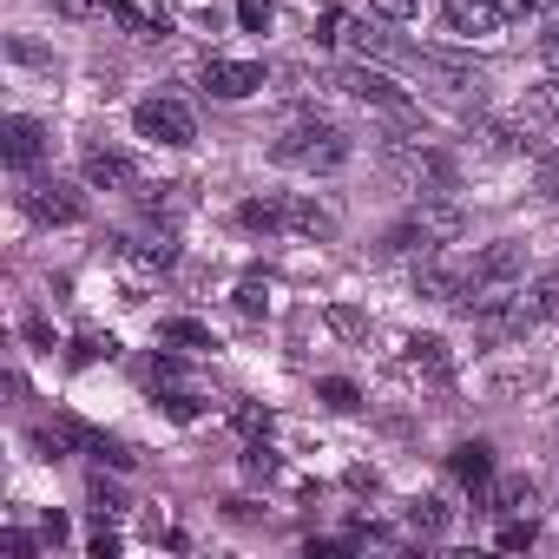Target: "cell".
Returning a JSON list of instances; mask_svg holds the SVG:
<instances>
[{
	"label": "cell",
	"mask_w": 559,
	"mask_h": 559,
	"mask_svg": "<svg viewBox=\"0 0 559 559\" xmlns=\"http://www.w3.org/2000/svg\"><path fill=\"white\" fill-rule=\"evenodd\" d=\"M270 158L290 165V171H336V165H349V132H336L323 119H304L270 145Z\"/></svg>",
	"instance_id": "6da1fadb"
},
{
	"label": "cell",
	"mask_w": 559,
	"mask_h": 559,
	"mask_svg": "<svg viewBox=\"0 0 559 559\" xmlns=\"http://www.w3.org/2000/svg\"><path fill=\"white\" fill-rule=\"evenodd\" d=\"M520 270H526V250L513 243V237H500V243H487L467 270H461V310L474 317L480 304H493L500 290H513L520 284Z\"/></svg>",
	"instance_id": "7a4b0ae2"
},
{
	"label": "cell",
	"mask_w": 559,
	"mask_h": 559,
	"mask_svg": "<svg viewBox=\"0 0 559 559\" xmlns=\"http://www.w3.org/2000/svg\"><path fill=\"white\" fill-rule=\"evenodd\" d=\"M21 204H27V217L34 224H80L86 217V198H80V185H67V178H21Z\"/></svg>",
	"instance_id": "3957f363"
},
{
	"label": "cell",
	"mask_w": 559,
	"mask_h": 559,
	"mask_svg": "<svg viewBox=\"0 0 559 559\" xmlns=\"http://www.w3.org/2000/svg\"><path fill=\"white\" fill-rule=\"evenodd\" d=\"M132 126H139V139L171 145V152H185V145L198 139V119H191V106H185V99H139Z\"/></svg>",
	"instance_id": "277c9868"
},
{
	"label": "cell",
	"mask_w": 559,
	"mask_h": 559,
	"mask_svg": "<svg viewBox=\"0 0 559 559\" xmlns=\"http://www.w3.org/2000/svg\"><path fill=\"white\" fill-rule=\"evenodd\" d=\"M330 86H343L349 99H362V106H382V112H415V99L389 80V73H376V67H343Z\"/></svg>",
	"instance_id": "5b68a950"
},
{
	"label": "cell",
	"mask_w": 559,
	"mask_h": 559,
	"mask_svg": "<svg viewBox=\"0 0 559 559\" xmlns=\"http://www.w3.org/2000/svg\"><path fill=\"white\" fill-rule=\"evenodd\" d=\"M270 86V73L257 67V60H211L204 67V93L211 99H250V93H263Z\"/></svg>",
	"instance_id": "8992f818"
},
{
	"label": "cell",
	"mask_w": 559,
	"mask_h": 559,
	"mask_svg": "<svg viewBox=\"0 0 559 559\" xmlns=\"http://www.w3.org/2000/svg\"><path fill=\"white\" fill-rule=\"evenodd\" d=\"M441 21L461 40H487V34H500L507 8H500V0H441Z\"/></svg>",
	"instance_id": "52a82bcc"
},
{
	"label": "cell",
	"mask_w": 559,
	"mask_h": 559,
	"mask_svg": "<svg viewBox=\"0 0 559 559\" xmlns=\"http://www.w3.org/2000/svg\"><path fill=\"white\" fill-rule=\"evenodd\" d=\"M402 53H408L421 73H435L448 93H480V86H487V80H480V67H467V60H454V53H435V47H428V53H421V47H402Z\"/></svg>",
	"instance_id": "ba28073f"
},
{
	"label": "cell",
	"mask_w": 559,
	"mask_h": 559,
	"mask_svg": "<svg viewBox=\"0 0 559 559\" xmlns=\"http://www.w3.org/2000/svg\"><path fill=\"white\" fill-rule=\"evenodd\" d=\"M0 139H8V165H14V171H34L40 152H47L40 119H8V126H0Z\"/></svg>",
	"instance_id": "9c48e42d"
},
{
	"label": "cell",
	"mask_w": 559,
	"mask_h": 559,
	"mask_svg": "<svg viewBox=\"0 0 559 559\" xmlns=\"http://www.w3.org/2000/svg\"><path fill=\"white\" fill-rule=\"evenodd\" d=\"M86 185L93 191H119V185H132V158L126 152H112V145H86Z\"/></svg>",
	"instance_id": "30bf717a"
},
{
	"label": "cell",
	"mask_w": 559,
	"mask_h": 559,
	"mask_svg": "<svg viewBox=\"0 0 559 559\" xmlns=\"http://www.w3.org/2000/svg\"><path fill=\"white\" fill-rule=\"evenodd\" d=\"M487 507H493V513H507V520H533V513H539V487H533L526 474H507V480H493Z\"/></svg>",
	"instance_id": "8fae6325"
},
{
	"label": "cell",
	"mask_w": 559,
	"mask_h": 559,
	"mask_svg": "<svg viewBox=\"0 0 559 559\" xmlns=\"http://www.w3.org/2000/svg\"><path fill=\"white\" fill-rule=\"evenodd\" d=\"M284 230H304V237H336V217H330L317 198H284Z\"/></svg>",
	"instance_id": "7c38bea8"
},
{
	"label": "cell",
	"mask_w": 559,
	"mask_h": 559,
	"mask_svg": "<svg viewBox=\"0 0 559 559\" xmlns=\"http://www.w3.org/2000/svg\"><path fill=\"white\" fill-rule=\"evenodd\" d=\"M126 257H132V263H145V270H171V263H178V237H171V230L126 237Z\"/></svg>",
	"instance_id": "4fadbf2b"
},
{
	"label": "cell",
	"mask_w": 559,
	"mask_h": 559,
	"mask_svg": "<svg viewBox=\"0 0 559 559\" xmlns=\"http://www.w3.org/2000/svg\"><path fill=\"white\" fill-rule=\"evenodd\" d=\"M106 14H112L126 34H139V40H165V34H171V21H165V14H139L132 0H106Z\"/></svg>",
	"instance_id": "5bb4252c"
},
{
	"label": "cell",
	"mask_w": 559,
	"mask_h": 559,
	"mask_svg": "<svg viewBox=\"0 0 559 559\" xmlns=\"http://www.w3.org/2000/svg\"><path fill=\"white\" fill-rule=\"evenodd\" d=\"M408 369H415V376H435V382H448V369H454V362H448V343H435V336H415V343H408Z\"/></svg>",
	"instance_id": "9a60e30c"
},
{
	"label": "cell",
	"mask_w": 559,
	"mask_h": 559,
	"mask_svg": "<svg viewBox=\"0 0 559 559\" xmlns=\"http://www.w3.org/2000/svg\"><path fill=\"white\" fill-rule=\"evenodd\" d=\"M454 474H461L467 487H487V480H493V448H487V441L454 448Z\"/></svg>",
	"instance_id": "2e32d148"
},
{
	"label": "cell",
	"mask_w": 559,
	"mask_h": 559,
	"mask_svg": "<svg viewBox=\"0 0 559 559\" xmlns=\"http://www.w3.org/2000/svg\"><path fill=\"white\" fill-rule=\"evenodd\" d=\"M237 224H243V230H284V198H250V204L237 211Z\"/></svg>",
	"instance_id": "e0dca14e"
},
{
	"label": "cell",
	"mask_w": 559,
	"mask_h": 559,
	"mask_svg": "<svg viewBox=\"0 0 559 559\" xmlns=\"http://www.w3.org/2000/svg\"><path fill=\"white\" fill-rule=\"evenodd\" d=\"M408 526H415L421 539H435V533H448V507H441L435 493H421V500L408 507Z\"/></svg>",
	"instance_id": "ac0fdd59"
},
{
	"label": "cell",
	"mask_w": 559,
	"mask_h": 559,
	"mask_svg": "<svg viewBox=\"0 0 559 559\" xmlns=\"http://www.w3.org/2000/svg\"><path fill=\"white\" fill-rule=\"evenodd\" d=\"M158 336H165V343H178V349H211V330H204V323H191V317L158 323Z\"/></svg>",
	"instance_id": "d6986e66"
},
{
	"label": "cell",
	"mask_w": 559,
	"mask_h": 559,
	"mask_svg": "<svg viewBox=\"0 0 559 559\" xmlns=\"http://www.w3.org/2000/svg\"><path fill=\"white\" fill-rule=\"evenodd\" d=\"M86 500H93V513H99V520H119V513H126V493H119L112 480H93V487H86Z\"/></svg>",
	"instance_id": "ffe728a7"
},
{
	"label": "cell",
	"mask_w": 559,
	"mask_h": 559,
	"mask_svg": "<svg viewBox=\"0 0 559 559\" xmlns=\"http://www.w3.org/2000/svg\"><path fill=\"white\" fill-rule=\"evenodd\" d=\"M139 204H145V211H152V217H158V211H165V217H171V211H178V204H185V185H158V191H139Z\"/></svg>",
	"instance_id": "44dd1931"
},
{
	"label": "cell",
	"mask_w": 559,
	"mask_h": 559,
	"mask_svg": "<svg viewBox=\"0 0 559 559\" xmlns=\"http://www.w3.org/2000/svg\"><path fill=\"white\" fill-rule=\"evenodd\" d=\"M533 539H539V526H533V520H507V526H500V552H526Z\"/></svg>",
	"instance_id": "7402d4cb"
},
{
	"label": "cell",
	"mask_w": 559,
	"mask_h": 559,
	"mask_svg": "<svg viewBox=\"0 0 559 559\" xmlns=\"http://www.w3.org/2000/svg\"><path fill=\"white\" fill-rule=\"evenodd\" d=\"M237 310H243V317H263V310H270V290L257 284V276H243V284H237Z\"/></svg>",
	"instance_id": "603a6c76"
},
{
	"label": "cell",
	"mask_w": 559,
	"mask_h": 559,
	"mask_svg": "<svg viewBox=\"0 0 559 559\" xmlns=\"http://www.w3.org/2000/svg\"><path fill=\"white\" fill-rule=\"evenodd\" d=\"M526 297H533V310H539V317H559V276H539Z\"/></svg>",
	"instance_id": "cb8c5ba5"
},
{
	"label": "cell",
	"mask_w": 559,
	"mask_h": 559,
	"mask_svg": "<svg viewBox=\"0 0 559 559\" xmlns=\"http://www.w3.org/2000/svg\"><path fill=\"white\" fill-rule=\"evenodd\" d=\"M99 356H112V336H80V343H73V362H80V369L99 362Z\"/></svg>",
	"instance_id": "d4e9b609"
},
{
	"label": "cell",
	"mask_w": 559,
	"mask_h": 559,
	"mask_svg": "<svg viewBox=\"0 0 559 559\" xmlns=\"http://www.w3.org/2000/svg\"><path fill=\"white\" fill-rule=\"evenodd\" d=\"M330 330H336V336H362V310L336 304V310H330Z\"/></svg>",
	"instance_id": "484cf974"
},
{
	"label": "cell",
	"mask_w": 559,
	"mask_h": 559,
	"mask_svg": "<svg viewBox=\"0 0 559 559\" xmlns=\"http://www.w3.org/2000/svg\"><path fill=\"white\" fill-rule=\"evenodd\" d=\"M237 428H243V435L257 441V435L270 428V408H257V402H243V408H237Z\"/></svg>",
	"instance_id": "4316f807"
},
{
	"label": "cell",
	"mask_w": 559,
	"mask_h": 559,
	"mask_svg": "<svg viewBox=\"0 0 559 559\" xmlns=\"http://www.w3.org/2000/svg\"><path fill=\"white\" fill-rule=\"evenodd\" d=\"M237 21L257 34V27H270V0H237Z\"/></svg>",
	"instance_id": "83f0119b"
},
{
	"label": "cell",
	"mask_w": 559,
	"mask_h": 559,
	"mask_svg": "<svg viewBox=\"0 0 559 559\" xmlns=\"http://www.w3.org/2000/svg\"><path fill=\"white\" fill-rule=\"evenodd\" d=\"M53 8H60L67 21H93V14H106V0H53Z\"/></svg>",
	"instance_id": "f1b7e54d"
},
{
	"label": "cell",
	"mask_w": 559,
	"mask_h": 559,
	"mask_svg": "<svg viewBox=\"0 0 559 559\" xmlns=\"http://www.w3.org/2000/svg\"><path fill=\"white\" fill-rule=\"evenodd\" d=\"M376 14H389V21H415L421 14V0H369Z\"/></svg>",
	"instance_id": "f546056e"
},
{
	"label": "cell",
	"mask_w": 559,
	"mask_h": 559,
	"mask_svg": "<svg viewBox=\"0 0 559 559\" xmlns=\"http://www.w3.org/2000/svg\"><path fill=\"white\" fill-rule=\"evenodd\" d=\"M243 467H250V474H276V454H270L263 441H250V448H243Z\"/></svg>",
	"instance_id": "4dcf8cb0"
},
{
	"label": "cell",
	"mask_w": 559,
	"mask_h": 559,
	"mask_svg": "<svg viewBox=\"0 0 559 559\" xmlns=\"http://www.w3.org/2000/svg\"><path fill=\"white\" fill-rule=\"evenodd\" d=\"M0 552H8V559H34V539L8 526V533H0Z\"/></svg>",
	"instance_id": "1f68e13d"
},
{
	"label": "cell",
	"mask_w": 559,
	"mask_h": 559,
	"mask_svg": "<svg viewBox=\"0 0 559 559\" xmlns=\"http://www.w3.org/2000/svg\"><path fill=\"white\" fill-rule=\"evenodd\" d=\"M323 402H330V408H356V389H349V382H323Z\"/></svg>",
	"instance_id": "d6a6232c"
},
{
	"label": "cell",
	"mask_w": 559,
	"mask_h": 559,
	"mask_svg": "<svg viewBox=\"0 0 559 559\" xmlns=\"http://www.w3.org/2000/svg\"><path fill=\"white\" fill-rule=\"evenodd\" d=\"M539 60H546V67H552V73H559V21H552V27H546V34H539Z\"/></svg>",
	"instance_id": "836d02e7"
},
{
	"label": "cell",
	"mask_w": 559,
	"mask_h": 559,
	"mask_svg": "<svg viewBox=\"0 0 559 559\" xmlns=\"http://www.w3.org/2000/svg\"><path fill=\"white\" fill-rule=\"evenodd\" d=\"M539 191H546V198H552V204H559V152H552V158H546V165H539Z\"/></svg>",
	"instance_id": "e575fe53"
},
{
	"label": "cell",
	"mask_w": 559,
	"mask_h": 559,
	"mask_svg": "<svg viewBox=\"0 0 559 559\" xmlns=\"http://www.w3.org/2000/svg\"><path fill=\"white\" fill-rule=\"evenodd\" d=\"M165 408H171L178 421H191V415H198V402H191V395H165Z\"/></svg>",
	"instance_id": "d590c367"
},
{
	"label": "cell",
	"mask_w": 559,
	"mask_h": 559,
	"mask_svg": "<svg viewBox=\"0 0 559 559\" xmlns=\"http://www.w3.org/2000/svg\"><path fill=\"white\" fill-rule=\"evenodd\" d=\"M500 8H507V14H526V8H539V0H500Z\"/></svg>",
	"instance_id": "8d00e7d4"
}]
</instances>
